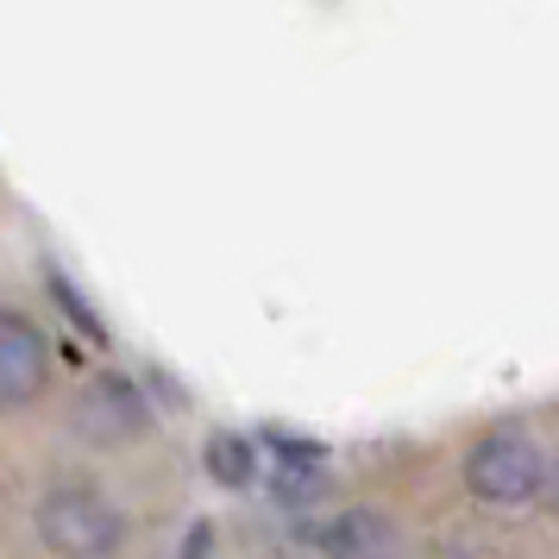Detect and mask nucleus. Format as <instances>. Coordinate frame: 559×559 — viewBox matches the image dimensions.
Segmentation results:
<instances>
[{
  "instance_id": "1",
  "label": "nucleus",
  "mask_w": 559,
  "mask_h": 559,
  "mask_svg": "<svg viewBox=\"0 0 559 559\" xmlns=\"http://www.w3.org/2000/svg\"><path fill=\"white\" fill-rule=\"evenodd\" d=\"M38 540L57 559H114L127 540V515L95 484H51L38 497Z\"/></svg>"
},
{
  "instance_id": "2",
  "label": "nucleus",
  "mask_w": 559,
  "mask_h": 559,
  "mask_svg": "<svg viewBox=\"0 0 559 559\" xmlns=\"http://www.w3.org/2000/svg\"><path fill=\"white\" fill-rule=\"evenodd\" d=\"M465 484H472V497L490 503V509H522V503L540 497L547 459H540V447H534L522 428H497L465 453Z\"/></svg>"
},
{
  "instance_id": "3",
  "label": "nucleus",
  "mask_w": 559,
  "mask_h": 559,
  "mask_svg": "<svg viewBox=\"0 0 559 559\" xmlns=\"http://www.w3.org/2000/svg\"><path fill=\"white\" fill-rule=\"evenodd\" d=\"M70 428L88 440V447H132L139 433L152 428V408H145V396H139V383L120 378V371H102V378L82 383L76 408H70Z\"/></svg>"
},
{
  "instance_id": "4",
  "label": "nucleus",
  "mask_w": 559,
  "mask_h": 559,
  "mask_svg": "<svg viewBox=\"0 0 559 559\" xmlns=\"http://www.w3.org/2000/svg\"><path fill=\"white\" fill-rule=\"evenodd\" d=\"M51 383V346L32 314L0 308V408H32Z\"/></svg>"
},
{
  "instance_id": "5",
  "label": "nucleus",
  "mask_w": 559,
  "mask_h": 559,
  "mask_svg": "<svg viewBox=\"0 0 559 559\" xmlns=\"http://www.w3.org/2000/svg\"><path fill=\"white\" fill-rule=\"evenodd\" d=\"M396 528H390V515L378 509H340L328 528H321V554L328 559H396Z\"/></svg>"
},
{
  "instance_id": "6",
  "label": "nucleus",
  "mask_w": 559,
  "mask_h": 559,
  "mask_svg": "<svg viewBox=\"0 0 559 559\" xmlns=\"http://www.w3.org/2000/svg\"><path fill=\"white\" fill-rule=\"evenodd\" d=\"M207 472L221 484H252V447H246L239 433H221V440L207 447Z\"/></svg>"
},
{
  "instance_id": "7",
  "label": "nucleus",
  "mask_w": 559,
  "mask_h": 559,
  "mask_svg": "<svg viewBox=\"0 0 559 559\" xmlns=\"http://www.w3.org/2000/svg\"><path fill=\"white\" fill-rule=\"evenodd\" d=\"M540 497H547V503L559 509V459H554V465H547V484H540Z\"/></svg>"
},
{
  "instance_id": "8",
  "label": "nucleus",
  "mask_w": 559,
  "mask_h": 559,
  "mask_svg": "<svg viewBox=\"0 0 559 559\" xmlns=\"http://www.w3.org/2000/svg\"><path fill=\"white\" fill-rule=\"evenodd\" d=\"M207 540H214L207 528H195V534H189V559H207Z\"/></svg>"
}]
</instances>
